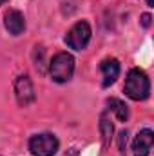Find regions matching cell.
<instances>
[{"label": "cell", "instance_id": "277c9868", "mask_svg": "<svg viewBox=\"0 0 154 156\" xmlns=\"http://www.w3.org/2000/svg\"><path fill=\"white\" fill-rule=\"evenodd\" d=\"M91 26L85 22V20H80L76 22L69 31H67V35H65V44L71 47V49H75V51H82V49H85L87 47V44H89V40H91Z\"/></svg>", "mask_w": 154, "mask_h": 156}, {"label": "cell", "instance_id": "6da1fadb", "mask_svg": "<svg viewBox=\"0 0 154 156\" xmlns=\"http://www.w3.org/2000/svg\"><path fill=\"white\" fill-rule=\"evenodd\" d=\"M125 94L134 100V102H140V100H145L151 93V82L147 75L142 71V69H131L129 75L125 78Z\"/></svg>", "mask_w": 154, "mask_h": 156}, {"label": "cell", "instance_id": "8fae6325", "mask_svg": "<svg viewBox=\"0 0 154 156\" xmlns=\"http://www.w3.org/2000/svg\"><path fill=\"white\" fill-rule=\"evenodd\" d=\"M118 140H120V151L125 153V145H127V131H121Z\"/></svg>", "mask_w": 154, "mask_h": 156}, {"label": "cell", "instance_id": "8992f818", "mask_svg": "<svg viewBox=\"0 0 154 156\" xmlns=\"http://www.w3.org/2000/svg\"><path fill=\"white\" fill-rule=\"evenodd\" d=\"M154 144V133L151 129H143L138 133V136L134 138V144H132V153L134 156H149L151 149H152Z\"/></svg>", "mask_w": 154, "mask_h": 156}, {"label": "cell", "instance_id": "7c38bea8", "mask_svg": "<svg viewBox=\"0 0 154 156\" xmlns=\"http://www.w3.org/2000/svg\"><path fill=\"white\" fill-rule=\"evenodd\" d=\"M142 26H143V27H149V26H151V15H147V13L142 15Z\"/></svg>", "mask_w": 154, "mask_h": 156}, {"label": "cell", "instance_id": "3957f363", "mask_svg": "<svg viewBox=\"0 0 154 156\" xmlns=\"http://www.w3.org/2000/svg\"><path fill=\"white\" fill-rule=\"evenodd\" d=\"M58 138L49 133L35 134L29 140V151L33 156H54L58 151Z\"/></svg>", "mask_w": 154, "mask_h": 156}, {"label": "cell", "instance_id": "9c48e42d", "mask_svg": "<svg viewBox=\"0 0 154 156\" xmlns=\"http://www.w3.org/2000/svg\"><path fill=\"white\" fill-rule=\"evenodd\" d=\"M107 105H109V109L114 113L116 118H118L120 122H127V118H129V109H127V105H125L121 100H118V98H109V100H107Z\"/></svg>", "mask_w": 154, "mask_h": 156}, {"label": "cell", "instance_id": "7a4b0ae2", "mask_svg": "<svg viewBox=\"0 0 154 156\" xmlns=\"http://www.w3.org/2000/svg\"><path fill=\"white\" fill-rule=\"evenodd\" d=\"M73 73H75V58L69 53H58L53 56L49 64V75L54 82L65 83L73 78Z\"/></svg>", "mask_w": 154, "mask_h": 156}, {"label": "cell", "instance_id": "5b68a950", "mask_svg": "<svg viewBox=\"0 0 154 156\" xmlns=\"http://www.w3.org/2000/svg\"><path fill=\"white\" fill-rule=\"evenodd\" d=\"M15 96H16V102L20 107H27L35 102L37 94H35V87H33V82L29 76L20 75L15 80Z\"/></svg>", "mask_w": 154, "mask_h": 156}, {"label": "cell", "instance_id": "5bb4252c", "mask_svg": "<svg viewBox=\"0 0 154 156\" xmlns=\"http://www.w3.org/2000/svg\"><path fill=\"white\" fill-rule=\"evenodd\" d=\"M4 2H5V0H0V5H2V4H4Z\"/></svg>", "mask_w": 154, "mask_h": 156}, {"label": "cell", "instance_id": "4fadbf2b", "mask_svg": "<svg viewBox=\"0 0 154 156\" xmlns=\"http://www.w3.org/2000/svg\"><path fill=\"white\" fill-rule=\"evenodd\" d=\"M147 4H149V5H154V2H152V0H147Z\"/></svg>", "mask_w": 154, "mask_h": 156}, {"label": "cell", "instance_id": "ba28073f", "mask_svg": "<svg viewBox=\"0 0 154 156\" xmlns=\"http://www.w3.org/2000/svg\"><path fill=\"white\" fill-rule=\"evenodd\" d=\"M4 26H5V29L11 33V35H20L24 29H26V18H24V15L20 13V11H16V9H9L7 13H5V16H4Z\"/></svg>", "mask_w": 154, "mask_h": 156}, {"label": "cell", "instance_id": "30bf717a", "mask_svg": "<svg viewBox=\"0 0 154 156\" xmlns=\"http://www.w3.org/2000/svg\"><path fill=\"white\" fill-rule=\"evenodd\" d=\"M100 131H102V138H103V147H107L113 138V123L107 120L105 115H102V118H100Z\"/></svg>", "mask_w": 154, "mask_h": 156}, {"label": "cell", "instance_id": "52a82bcc", "mask_svg": "<svg viewBox=\"0 0 154 156\" xmlns=\"http://www.w3.org/2000/svg\"><path fill=\"white\" fill-rule=\"evenodd\" d=\"M100 71H102V76H103L102 85L109 87L116 82V78L120 76V62L116 58H105L100 64Z\"/></svg>", "mask_w": 154, "mask_h": 156}]
</instances>
